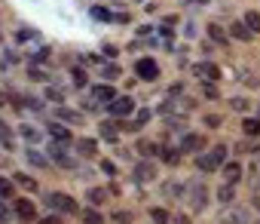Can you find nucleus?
<instances>
[{
  "instance_id": "nucleus-39",
  "label": "nucleus",
  "mask_w": 260,
  "mask_h": 224,
  "mask_svg": "<svg viewBox=\"0 0 260 224\" xmlns=\"http://www.w3.org/2000/svg\"><path fill=\"white\" fill-rule=\"evenodd\" d=\"M138 151H141V154H144V157H150V154H153V145H147V142H144V145H141V148H138Z\"/></svg>"
},
{
  "instance_id": "nucleus-32",
  "label": "nucleus",
  "mask_w": 260,
  "mask_h": 224,
  "mask_svg": "<svg viewBox=\"0 0 260 224\" xmlns=\"http://www.w3.org/2000/svg\"><path fill=\"white\" fill-rule=\"evenodd\" d=\"M101 172H107V175H116V166H113V163H107V160H104V163H101Z\"/></svg>"
},
{
  "instance_id": "nucleus-9",
  "label": "nucleus",
  "mask_w": 260,
  "mask_h": 224,
  "mask_svg": "<svg viewBox=\"0 0 260 224\" xmlns=\"http://www.w3.org/2000/svg\"><path fill=\"white\" fill-rule=\"evenodd\" d=\"M230 34H233L236 40H248V37H251V28H248L245 22H233V25H230Z\"/></svg>"
},
{
  "instance_id": "nucleus-41",
  "label": "nucleus",
  "mask_w": 260,
  "mask_h": 224,
  "mask_svg": "<svg viewBox=\"0 0 260 224\" xmlns=\"http://www.w3.org/2000/svg\"><path fill=\"white\" fill-rule=\"evenodd\" d=\"M7 221H10V209L0 206V224H7Z\"/></svg>"
},
{
  "instance_id": "nucleus-30",
  "label": "nucleus",
  "mask_w": 260,
  "mask_h": 224,
  "mask_svg": "<svg viewBox=\"0 0 260 224\" xmlns=\"http://www.w3.org/2000/svg\"><path fill=\"white\" fill-rule=\"evenodd\" d=\"M22 135H25L28 142H37V129H31V126H22Z\"/></svg>"
},
{
  "instance_id": "nucleus-16",
  "label": "nucleus",
  "mask_w": 260,
  "mask_h": 224,
  "mask_svg": "<svg viewBox=\"0 0 260 224\" xmlns=\"http://www.w3.org/2000/svg\"><path fill=\"white\" fill-rule=\"evenodd\" d=\"M245 25L257 34V31H260V13H254V10H251V13H245Z\"/></svg>"
},
{
  "instance_id": "nucleus-24",
  "label": "nucleus",
  "mask_w": 260,
  "mask_h": 224,
  "mask_svg": "<svg viewBox=\"0 0 260 224\" xmlns=\"http://www.w3.org/2000/svg\"><path fill=\"white\" fill-rule=\"evenodd\" d=\"M217 200H220V203H230V200H233V184H223V187L217 190Z\"/></svg>"
},
{
  "instance_id": "nucleus-23",
  "label": "nucleus",
  "mask_w": 260,
  "mask_h": 224,
  "mask_svg": "<svg viewBox=\"0 0 260 224\" xmlns=\"http://www.w3.org/2000/svg\"><path fill=\"white\" fill-rule=\"evenodd\" d=\"M101 77H104V80H116V77H119V68H116V65H104Z\"/></svg>"
},
{
  "instance_id": "nucleus-3",
  "label": "nucleus",
  "mask_w": 260,
  "mask_h": 224,
  "mask_svg": "<svg viewBox=\"0 0 260 224\" xmlns=\"http://www.w3.org/2000/svg\"><path fill=\"white\" fill-rule=\"evenodd\" d=\"M187 193H190V209H205V184L202 181H190L187 184Z\"/></svg>"
},
{
  "instance_id": "nucleus-38",
  "label": "nucleus",
  "mask_w": 260,
  "mask_h": 224,
  "mask_svg": "<svg viewBox=\"0 0 260 224\" xmlns=\"http://www.w3.org/2000/svg\"><path fill=\"white\" fill-rule=\"evenodd\" d=\"M205 123H208V126L214 129V126H220V117H214V114H211V117H205Z\"/></svg>"
},
{
  "instance_id": "nucleus-28",
  "label": "nucleus",
  "mask_w": 260,
  "mask_h": 224,
  "mask_svg": "<svg viewBox=\"0 0 260 224\" xmlns=\"http://www.w3.org/2000/svg\"><path fill=\"white\" fill-rule=\"evenodd\" d=\"M16 181H19L22 187H28V190H34V187H37V184H34V178H28V175H19Z\"/></svg>"
},
{
  "instance_id": "nucleus-35",
  "label": "nucleus",
  "mask_w": 260,
  "mask_h": 224,
  "mask_svg": "<svg viewBox=\"0 0 260 224\" xmlns=\"http://www.w3.org/2000/svg\"><path fill=\"white\" fill-rule=\"evenodd\" d=\"M31 80H46V74H43V71H37V68H31Z\"/></svg>"
},
{
  "instance_id": "nucleus-7",
  "label": "nucleus",
  "mask_w": 260,
  "mask_h": 224,
  "mask_svg": "<svg viewBox=\"0 0 260 224\" xmlns=\"http://www.w3.org/2000/svg\"><path fill=\"white\" fill-rule=\"evenodd\" d=\"M153 175H156V172H153V163H147V160H144V163H138V166H135V181H150Z\"/></svg>"
},
{
  "instance_id": "nucleus-17",
  "label": "nucleus",
  "mask_w": 260,
  "mask_h": 224,
  "mask_svg": "<svg viewBox=\"0 0 260 224\" xmlns=\"http://www.w3.org/2000/svg\"><path fill=\"white\" fill-rule=\"evenodd\" d=\"M104 200H107V193H104L101 187H92V190H89V203H92V206H101Z\"/></svg>"
},
{
  "instance_id": "nucleus-27",
  "label": "nucleus",
  "mask_w": 260,
  "mask_h": 224,
  "mask_svg": "<svg viewBox=\"0 0 260 224\" xmlns=\"http://www.w3.org/2000/svg\"><path fill=\"white\" fill-rule=\"evenodd\" d=\"M101 135L113 142V138H116V126H110V123H101Z\"/></svg>"
},
{
  "instance_id": "nucleus-46",
  "label": "nucleus",
  "mask_w": 260,
  "mask_h": 224,
  "mask_svg": "<svg viewBox=\"0 0 260 224\" xmlns=\"http://www.w3.org/2000/svg\"><path fill=\"white\" fill-rule=\"evenodd\" d=\"M254 224H260V221H254Z\"/></svg>"
},
{
  "instance_id": "nucleus-4",
  "label": "nucleus",
  "mask_w": 260,
  "mask_h": 224,
  "mask_svg": "<svg viewBox=\"0 0 260 224\" xmlns=\"http://www.w3.org/2000/svg\"><path fill=\"white\" fill-rule=\"evenodd\" d=\"M132 107H135V101H132V98H122V95H116V98L110 101V107H107V110H110L113 117H125V114H132Z\"/></svg>"
},
{
  "instance_id": "nucleus-5",
  "label": "nucleus",
  "mask_w": 260,
  "mask_h": 224,
  "mask_svg": "<svg viewBox=\"0 0 260 224\" xmlns=\"http://www.w3.org/2000/svg\"><path fill=\"white\" fill-rule=\"evenodd\" d=\"M135 71L141 74V80H156V77H159V68H156V62H153V59H138Z\"/></svg>"
},
{
  "instance_id": "nucleus-31",
  "label": "nucleus",
  "mask_w": 260,
  "mask_h": 224,
  "mask_svg": "<svg viewBox=\"0 0 260 224\" xmlns=\"http://www.w3.org/2000/svg\"><path fill=\"white\" fill-rule=\"evenodd\" d=\"M28 160L37 163V166H46V157H40V154H34V151H28Z\"/></svg>"
},
{
  "instance_id": "nucleus-34",
  "label": "nucleus",
  "mask_w": 260,
  "mask_h": 224,
  "mask_svg": "<svg viewBox=\"0 0 260 224\" xmlns=\"http://www.w3.org/2000/svg\"><path fill=\"white\" fill-rule=\"evenodd\" d=\"M113 221H119V224H128V212H116V215H113Z\"/></svg>"
},
{
  "instance_id": "nucleus-29",
  "label": "nucleus",
  "mask_w": 260,
  "mask_h": 224,
  "mask_svg": "<svg viewBox=\"0 0 260 224\" xmlns=\"http://www.w3.org/2000/svg\"><path fill=\"white\" fill-rule=\"evenodd\" d=\"M92 16H95V19H101V22H107V19H110V13H107V10H101V7H95V10H92Z\"/></svg>"
},
{
  "instance_id": "nucleus-6",
  "label": "nucleus",
  "mask_w": 260,
  "mask_h": 224,
  "mask_svg": "<svg viewBox=\"0 0 260 224\" xmlns=\"http://www.w3.org/2000/svg\"><path fill=\"white\" fill-rule=\"evenodd\" d=\"M13 209H16V215H19V218H25V221H34V218H37L34 203H31V200H25V197H19V200L13 203Z\"/></svg>"
},
{
  "instance_id": "nucleus-10",
  "label": "nucleus",
  "mask_w": 260,
  "mask_h": 224,
  "mask_svg": "<svg viewBox=\"0 0 260 224\" xmlns=\"http://www.w3.org/2000/svg\"><path fill=\"white\" fill-rule=\"evenodd\" d=\"M245 221H248V212L245 209H233V212L223 215V224H245Z\"/></svg>"
},
{
  "instance_id": "nucleus-45",
  "label": "nucleus",
  "mask_w": 260,
  "mask_h": 224,
  "mask_svg": "<svg viewBox=\"0 0 260 224\" xmlns=\"http://www.w3.org/2000/svg\"><path fill=\"white\" fill-rule=\"evenodd\" d=\"M257 117H260V110H257Z\"/></svg>"
},
{
  "instance_id": "nucleus-26",
  "label": "nucleus",
  "mask_w": 260,
  "mask_h": 224,
  "mask_svg": "<svg viewBox=\"0 0 260 224\" xmlns=\"http://www.w3.org/2000/svg\"><path fill=\"white\" fill-rule=\"evenodd\" d=\"M4 197H13V184L7 178H0V200H4Z\"/></svg>"
},
{
  "instance_id": "nucleus-25",
  "label": "nucleus",
  "mask_w": 260,
  "mask_h": 224,
  "mask_svg": "<svg viewBox=\"0 0 260 224\" xmlns=\"http://www.w3.org/2000/svg\"><path fill=\"white\" fill-rule=\"evenodd\" d=\"M150 218H153L156 224H169V212H166V209H153V212H150Z\"/></svg>"
},
{
  "instance_id": "nucleus-2",
  "label": "nucleus",
  "mask_w": 260,
  "mask_h": 224,
  "mask_svg": "<svg viewBox=\"0 0 260 224\" xmlns=\"http://www.w3.org/2000/svg\"><path fill=\"white\" fill-rule=\"evenodd\" d=\"M46 203H49L52 209L64 212V215H74V212H80V209H77V203H74L68 193H49V197H46Z\"/></svg>"
},
{
  "instance_id": "nucleus-8",
  "label": "nucleus",
  "mask_w": 260,
  "mask_h": 224,
  "mask_svg": "<svg viewBox=\"0 0 260 224\" xmlns=\"http://www.w3.org/2000/svg\"><path fill=\"white\" fill-rule=\"evenodd\" d=\"M202 145H205V138H202V135H196V132L184 135V142H181V148H184V151H199Z\"/></svg>"
},
{
  "instance_id": "nucleus-36",
  "label": "nucleus",
  "mask_w": 260,
  "mask_h": 224,
  "mask_svg": "<svg viewBox=\"0 0 260 224\" xmlns=\"http://www.w3.org/2000/svg\"><path fill=\"white\" fill-rule=\"evenodd\" d=\"M74 80H77V83H80V86H83V83H86V74H83V71H80V68H77V71H74Z\"/></svg>"
},
{
  "instance_id": "nucleus-37",
  "label": "nucleus",
  "mask_w": 260,
  "mask_h": 224,
  "mask_svg": "<svg viewBox=\"0 0 260 224\" xmlns=\"http://www.w3.org/2000/svg\"><path fill=\"white\" fill-rule=\"evenodd\" d=\"M233 107H236V110H245V107H248V101H245V98H236V101H233Z\"/></svg>"
},
{
  "instance_id": "nucleus-22",
  "label": "nucleus",
  "mask_w": 260,
  "mask_h": 224,
  "mask_svg": "<svg viewBox=\"0 0 260 224\" xmlns=\"http://www.w3.org/2000/svg\"><path fill=\"white\" fill-rule=\"evenodd\" d=\"M80 154H83V157H92V154H95V142H92V138H83V142H80Z\"/></svg>"
},
{
  "instance_id": "nucleus-14",
  "label": "nucleus",
  "mask_w": 260,
  "mask_h": 224,
  "mask_svg": "<svg viewBox=\"0 0 260 224\" xmlns=\"http://www.w3.org/2000/svg\"><path fill=\"white\" fill-rule=\"evenodd\" d=\"M49 132H52L55 142H68V138H71V132H68L64 126H58V123H49Z\"/></svg>"
},
{
  "instance_id": "nucleus-40",
  "label": "nucleus",
  "mask_w": 260,
  "mask_h": 224,
  "mask_svg": "<svg viewBox=\"0 0 260 224\" xmlns=\"http://www.w3.org/2000/svg\"><path fill=\"white\" fill-rule=\"evenodd\" d=\"M40 224H61V218H58V215H49V218H43Z\"/></svg>"
},
{
  "instance_id": "nucleus-42",
  "label": "nucleus",
  "mask_w": 260,
  "mask_h": 224,
  "mask_svg": "<svg viewBox=\"0 0 260 224\" xmlns=\"http://www.w3.org/2000/svg\"><path fill=\"white\" fill-rule=\"evenodd\" d=\"M175 224H190V221L187 218H175Z\"/></svg>"
},
{
  "instance_id": "nucleus-12",
  "label": "nucleus",
  "mask_w": 260,
  "mask_h": 224,
  "mask_svg": "<svg viewBox=\"0 0 260 224\" xmlns=\"http://www.w3.org/2000/svg\"><path fill=\"white\" fill-rule=\"evenodd\" d=\"M58 117L68 120V123H83V114L80 110H71V107H58Z\"/></svg>"
},
{
  "instance_id": "nucleus-44",
  "label": "nucleus",
  "mask_w": 260,
  "mask_h": 224,
  "mask_svg": "<svg viewBox=\"0 0 260 224\" xmlns=\"http://www.w3.org/2000/svg\"><path fill=\"white\" fill-rule=\"evenodd\" d=\"M4 101H7V98H4V95H0V104H4Z\"/></svg>"
},
{
  "instance_id": "nucleus-33",
  "label": "nucleus",
  "mask_w": 260,
  "mask_h": 224,
  "mask_svg": "<svg viewBox=\"0 0 260 224\" xmlns=\"http://www.w3.org/2000/svg\"><path fill=\"white\" fill-rule=\"evenodd\" d=\"M162 157H166L169 163H178V151H162Z\"/></svg>"
},
{
  "instance_id": "nucleus-18",
  "label": "nucleus",
  "mask_w": 260,
  "mask_h": 224,
  "mask_svg": "<svg viewBox=\"0 0 260 224\" xmlns=\"http://www.w3.org/2000/svg\"><path fill=\"white\" fill-rule=\"evenodd\" d=\"M83 221H86V224H104V218H101L95 209H83Z\"/></svg>"
},
{
  "instance_id": "nucleus-43",
  "label": "nucleus",
  "mask_w": 260,
  "mask_h": 224,
  "mask_svg": "<svg viewBox=\"0 0 260 224\" xmlns=\"http://www.w3.org/2000/svg\"><path fill=\"white\" fill-rule=\"evenodd\" d=\"M257 160H260V145H257Z\"/></svg>"
},
{
  "instance_id": "nucleus-1",
  "label": "nucleus",
  "mask_w": 260,
  "mask_h": 224,
  "mask_svg": "<svg viewBox=\"0 0 260 224\" xmlns=\"http://www.w3.org/2000/svg\"><path fill=\"white\" fill-rule=\"evenodd\" d=\"M223 160H226V148H223V145H217V148H211V154L199 157V160H196V166H199L202 172H214Z\"/></svg>"
},
{
  "instance_id": "nucleus-13",
  "label": "nucleus",
  "mask_w": 260,
  "mask_h": 224,
  "mask_svg": "<svg viewBox=\"0 0 260 224\" xmlns=\"http://www.w3.org/2000/svg\"><path fill=\"white\" fill-rule=\"evenodd\" d=\"M92 95H95L98 101H113V98H116V92H113L110 86H95V89H92Z\"/></svg>"
},
{
  "instance_id": "nucleus-19",
  "label": "nucleus",
  "mask_w": 260,
  "mask_h": 224,
  "mask_svg": "<svg viewBox=\"0 0 260 224\" xmlns=\"http://www.w3.org/2000/svg\"><path fill=\"white\" fill-rule=\"evenodd\" d=\"M0 145H4V148H13V132L4 126V120H0Z\"/></svg>"
},
{
  "instance_id": "nucleus-15",
  "label": "nucleus",
  "mask_w": 260,
  "mask_h": 224,
  "mask_svg": "<svg viewBox=\"0 0 260 224\" xmlns=\"http://www.w3.org/2000/svg\"><path fill=\"white\" fill-rule=\"evenodd\" d=\"M196 74H202V77H208V80H217V77H220L217 65H202V68H196Z\"/></svg>"
},
{
  "instance_id": "nucleus-11",
  "label": "nucleus",
  "mask_w": 260,
  "mask_h": 224,
  "mask_svg": "<svg viewBox=\"0 0 260 224\" xmlns=\"http://www.w3.org/2000/svg\"><path fill=\"white\" fill-rule=\"evenodd\" d=\"M239 175H242V166H239V163H226V166H223V178H226L230 184H236Z\"/></svg>"
},
{
  "instance_id": "nucleus-21",
  "label": "nucleus",
  "mask_w": 260,
  "mask_h": 224,
  "mask_svg": "<svg viewBox=\"0 0 260 224\" xmlns=\"http://www.w3.org/2000/svg\"><path fill=\"white\" fill-rule=\"evenodd\" d=\"M245 132H248V135H257V132H260V117H248V120H245Z\"/></svg>"
},
{
  "instance_id": "nucleus-20",
  "label": "nucleus",
  "mask_w": 260,
  "mask_h": 224,
  "mask_svg": "<svg viewBox=\"0 0 260 224\" xmlns=\"http://www.w3.org/2000/svg\"><path fill=\"white\" fill-rule=\"evenodd\" d=\"M208 34H211V40L226 43V34H223V28H220V25H208Z\"/></svg>"
}]
</instances>
